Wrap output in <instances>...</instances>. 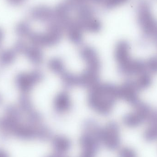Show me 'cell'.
<instances>
[{
	"label": "cell",
	"instance_id": "6da1fadb",
	"mask_svg": "<svg viewBox=\"0 0 157 157\" xmlns=\"http://www.w3.org/2000/svg\"><path fill=\"white\" fill-rule=\"evenodd\" d=\"M119 99L118 86L111 83H98L90 89L88 103L101 115L110 114Z\"/></svg>",
	"mask_w": 157,
	"mask_h": 157
},
{
	"label": "cell",
	"instance_id": "7a4b0ae2",
	"mask_svg": "<svg viewBox=\"0 0 157 157\" xmlns=\"http://www.w3.org/2000/svg\"><path fill=\"white\" fill-rule=\"evenodd\" d=\"M79 55L86 65V69L78 75V86L90 89L99 83L101 62L97 51L90 46H85Z\"/></svg>",
	"mask_w": 157,
	"mask_h": 157
},
{
	"label": "cell",
	"instance_id": "3957f363",
	"mask_svg": "<svg viewBox=\"0 0 157 157\" xmlns=\"http://www.w3.org/2000/svg\"><path fill=\"white\" fill-rule=\"evenodd\" d=\"M100 126L93 119L86 120L83 124V132L79 138L81 153L79 157H96L101 143L98 137Z\"/></svg>",
	"mask_w": 157,
	"mask_h": 157
},
{
	"label": "cell",
	"instance_id": "277c9868",
	"mask_svg": "<svg viewBox=\"0 0 157 157\" xmlns=\"http://www.w3.org/2000/svg\"><path fill=\"white\" fill-rule=\"evenodd\" d=\"M136 19L145 36L157 43V20L147 0L139 2L136 9Z\"/></svg>",
	"mask_w": 157,
	"mask_h": 157
},
{
	"label": "cell",
	"instance_id": "5b68a950",
	"mask_svg": "<svg viewBox=\"0 0 157 157\" xmlns=\"http://www.w3.org/2000/svg\"><path fill=\"white\" fill-rule=\"evenodd\" d=\"M64 30L63 27L55 21L48 24L47 30L44 33L31 32L28 37L32 45L41 47L55 46L62 38Z\"/></svg>",
	"mask_w": 157,
	"mask_h": 157
},
{
	"label": "cell",
	"instance_id": "8992f818",
	"mask_svg": "<svg viewBox=\"0 0 157 157\" xmlns=\"http://www.w3.org/2000/svg\"><path fill=\"white\" fill-rule=\"evenodd\" d=\"M98 137L101 144L109 150L119 147L120 144L119 127L114 122H110L103 127H100Z\"/></svg>",
	"mask_w": 157,
	"mask_h": 157
},
{
	"label": "cell",
	"instance_id": "52a82bcc",
	"mask_svg": "<svg viewBox=\"0 0 157 157\" xmlns=\"http://www.w3.org/2000/svg\"><path fill=\"white\" fill-rule=\"evenodd\" d=\"M43 74L38 71L29 73H22L17 75L15 79L16 86L22 94H28L32 89L42 81Z\"/></svg>",
	"mask_w": 157,
	"mask_h": 157
},
{
	"label": "cell",
	"instance_id": "ba28073f",
	"mask_svg": "<svg viewBox=\"0 0 157 157\" xmlns=\"http://www.w3.org/2000/svg\"><path fill=\"white\" fill-rule=\"evenodd\" d=\"M138 90L135 81L127 80L118 86L119 99L125 101L134 107L140 101L137 94Z\"/></svg>",
	"mask_w": 157,
	"mask_h": 157
},
{
	"label": "cell",
	"instance_id": "9c48e42d",
	"mask_svg": "<svg viewBox=\"0 0 157 157\" xmlns=\"http://www.w3.org/2000/svg\"><path fill=\"white\" fill-rule=\"evenodd\" d=\"M118 71L122 75H140L147 72L145 61L131 59L123 64L118 65Z\"/></svg>",
	"mask_w": 157,
	"mask_h": 157
},
{
	"label": "cell",
	"instance_id": "30bf717a",
	"mask_svg": "<svg viewBox=\"0 0 157 157\" xmlns=\"http://www.w3.org/2000/svg\"><path fill=\"white\" fill-rule=\"evenodd\" d=\"M53 10V21L60 25L64 30L66 26L72 19L71 14L73 10L71 6L65 1L58 4Z\"/></svg>",
	"mask_w": 157,
	"mask_h": 157
},
{
	"label": "cell",
	"instance_id": "8fae6325",
	"mask_svg": "<svg viewBox=\"0 0 157 157\" xmlns=\"http://www.w3.org/2000/svg\"><path fill=\"white\" fill-rule=\"evenodd\" d=\"M53 107L58 114H64L71 110V100L67 91H62L57 94L53 101Z\"/></svg>",
	"mask_w": 157,
	"mask_h": 157
},
{
	"label": "cell",
	"instance_id": "7c38bea8",
	"mask_svg": "<svg viewBox=\"0 0 157 157\" xmlns=\"http://www.w3.org/2000/svg\"><path fill=\"white\" fill-rule=\"evenodd\" d=\"M83 31L75 19L73 18L68 23L64 29V32L67 34L69 39L76 45L82 43Z\"/></svg>",
	"mask_w": 157,
	"mask_h": 157
},
{
	"label": "cell",
	"instance_id": "4fadbf2b",
	"mask_svg": "<svg viewBox=\"0 0 157 157\" xmlns=\"http://www.w3.org/2000/svg\"><path fill=\"white\" fill-rule=\"evenodd\" d=\"M130 49V45L125 40H120L117 43L114 51V57L118 65L125 63L131 59Z\"/></svg>",
	"mask_w": 157,
	"mask_h": 157
},
{
	"label": "cell",
	"instance_id": "5bb4252c",
	"mask_svg": "<svg viewBox=\"0 0 157 157\" xmlns=\"http://www.w3.org/2000/svg\"><path fill=\"white\" fill-rule=\"evenodd\" d=\"M52 144L54 153L62 155H66L71 147V140L64 136H53L52 140Z\"/></svg>",
	"mask_w": 157,
	"mask_h": 157
},
{
	"label": "cell",
	"instance_id": "9a60e30c",
	"mask_svg": "<svg viewBox=\"0 0 157 157\" xmlns=\"http://www.w3.org/2000/svg\"><path fill=\"white\" fill-rule=\"evenodd\" d=\"M33 17L37 21L48 24L54 20V10L47 6H40L33 10Z\"/></svg>",
	"mask_w": 157,
	"mask_h": 157
},
{
	"label": "cell",
	"instance_id": "2e32d148",
	"mask_svg": "<svg viewBox=\"0 0 157 157\" xmlns=\"http://www.w3.org/2000/svg\"><path fill=\"white\" fill-rule=\"evenodd\" d=\"M76 20L83 31L90 33H98L102 28V24L96 16L90 17L80 20Z\"/></svg>",
	"mask_w": 157,
	"mask_h": 157
},
{
	"label": "cell",
	"instance_id": "e0dca14e",
	"mask_svg": "<svg viewBox=\"0 0 157 157\" xmlns=\"http://www.w3.org/2000/svg\"><path fill=\"white\" fill-rule=\"evenodd\" d=\"M22 54L25 55L31 63L35 65L40 64L43 61V53L40 48L37 46L26 45Z\"/></svg>",
	"mask_w": 157,
	"mask_h": 157
},
{
	"label": "cell",
	"instance_id": "ac0fdd59",
	"mask_svg": "<svg viewBox=\"0 0 157 157\" xmlns=\"http://www.w3.org/2000/svg\"><path fill=\"white\" fill-rule=\"evenodd\" d=\"M146 120V117L144 114L139 111L135 109L133 112L125 114L124 116L123 121L125 125L133 127L139 125Z\"/></svg>",
	"mask_w": 157,
	"mask_h": 157
},
{
	"label": "cell",
	"instance_id": "d6986e66",
	"mask_svg": "<svg viewBox=\"0 0 157 157\" xmlns=\"http://www.w3.org/2000/svg\"><path fill=\"white\" fill-rule=\"evenodd\" d=\"M135 83L138 90L146 89L152 84V77L149 73L146 72L139 75Z\"/></svg>",
	"mask_w": 157,
	"mask_h": 157
},
{
	"label": "cell",
	"instance_id": "ffe728a7",
	"mask_svg": "<svg viewBox=\"0 0 157 157\" xmlns=\"http://www.w3.org/2000/svg\"><path fill=\"white\" fill-rule=\"evenodd\" d=\"M17 54L13 48L3 51L0 54V65L7 66L13 63Z\"/></svg>",
	"mask_w": 157,
	"mask_h": 157
},
{
	"label": "cell",
	"instance_id": "44dd1931",
	"mask_svg": "<svg viewBox=\"0 0 157 157\" xmlns=\"http://www.w3.org/2000/svg\"><path fill=\"white\" fill-rule=\"evenodd\" d=\"M19 109L24 114L35 109L31 99L26 94H22L20 96L19 99Z\"/></svg>",
	"mask_w": 157,
	"mask_h": 157
},
{
	"label": "cell",
	"instance_id": "7402d4cb",
	"mask_svg": "<svg viewBox=\"0 0 157 157\" xmlns=\"http://www.w3.org/2000/svg\"><path fill=\"white\" fill-rule=\"evenodd\" d=\"M129 0H102L101 4L106 9H112L126 3Z\"/></svg>",
	"mask_w": 157,
	"mask_h": 157
},
{
	"label": "cell",
	"instance_id": "603a6c76",
	"mask_svg": "<svg viewBox=\"0 0 157 157\" xmlns=\"http://www.w3.org/2000/svg\"><path fill=\"white\" fill-rule=\"evenodd\" d=\"M102 0H66V2L71 6L73 10L81 5L84 4L88 3V2H90L94 3L99 4H101Z\"/></svg>",
	"mask_w": 157,
	"mask_h": 157
},
{
	"label": "cell",
	"instance_id": "cb8c5ba5",
	"mask_svg": "<svg viewBox=\"0 0 157 157\" xmlns=\"http://www.w3.org/2000/svg\"><path fill=\"white\" fill-rule=\"evenodd\" d=\"M145 62L147 71L152 73H157V57H151Z\"/></svg>",
	"mask_w": 157,
	"mask_h": 157
},
{
	"label": "cell",
	"instance_id": "d4e9b609",
	"mask_svg": "<svg viewBox=\"0 0 157 157\" xmlns=\"http://www.w3.org/2000/svg\"><path fill=\"white\" fill-rule=\"evenodd\" d=\"M46 157H66L65 155H60V154H56L54 153V154H52V155H48V156Z\"/></svg>",
	"mask_w": 157,
	"mask_h": 157
},
{
	"label": "cell",
	"instance_id": "484cf974",
	"mask_svg": "<svg viewBox=\"0 0 157 157\" xmlns=\"http://www.w3.org/2000/svg\"><path fill=\"white\" fill-rule=\"evenodd\" d=\"M2 98H1V96H0V103H1V101H2Z\"/></svg>",
	"mask_w": 157,
	"mask_h": 157
}]
</instances>
